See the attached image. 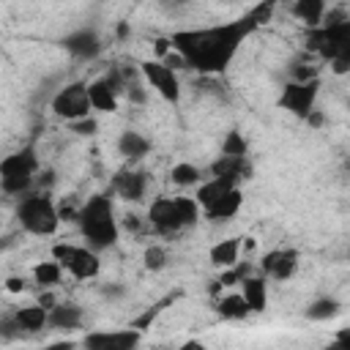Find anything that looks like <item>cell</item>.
<instances>
[{
    "label": "cell",
    "instance_id": "obj_1",
    "mask_svg": "<svg viewBox=\"0 0 350 350\" xmlns=\"http://www.w3.org/2000/svg\"><path fill=\"white\" fill-rule=\"evenodd\" d=\"M254 27L257 25L246 14L241 19H230L221 25L180 27L170 33V44H172V52L180 55L186 68H194L197 74H205V77H219L230 68L241 44L249 38Z\"/></svg>",
    "mask_w": 350,
    "mask_h": 350
},
{
    "label": "cell",
    "instance_id": "obj_2",
    "mask_svg": "<svg viewBox=\"0 0 350 350\" xmlns=\"http://www.w3.org/2000/svg\"><path fill=\"white\" fill-rule=\"evenodd\" d=\"M85 243L96 252H104L109 246L118 243L120 238V221L115 216V202H112V191H98L90 194L82 205H77V216H74Z\"/></svg>",
    "mask_w": 350,
    "mask_h": 350
},
{
    "label": "cell",
    "instance_id": "obj_3",
    "mask_svg": "<svg viewBox=\"0 0 350 350\" xmlns=\"http://www.w3.org/2000/svg\"><path fill=\"white\" fill-rule=\"evenodd\" d=\"M14 219L16 224L27 232V235H36V238H49L57 232L60 227V216H57V205L52 200L49 191L38 189V191H25L19 200H16V208H14Z\"/></svg>",
    "mask_w": 350,
    "mask_h": 350
},
{
    "label": "cell",
    "instance_id": "obj_4",
    "mask_svg": "<svg viewBox=\"0 0 350 350\" xmlns=\"http://www.w3.org/2000/svg\"><path fill=\"white\" fill-rule=\"evenodd\" d=\"M200 205L194 197H159L148 208V224L159 235H172L200 221Z\"/></svg>",
    "mask_w": 350,
    "mask_h": 350
},
{
    "label": "cell",
    "instance_id": "obj_5",
    "mask_svg": "<svg viewBox=\"0 0 350 350\" xmlns=\"http://www.w3.org/2000/svg\"><path fill=\"white\" fill-rule=\"evenodd\" d=\"M36 172H38V156L33 148L14 150L0 159V189L5 194L22 197L36 186Z\"/></svg>",
    "mask_w": 350,
    "mask_h": 350
},
{
    "label": "cell",
    "instance_id": "obj_6",
    "mask_svg": "<svg viewBox=\"0 0 350 350\" xmlns=\"http://www.w3.org/2000/svg\"><path fill=\"white\" fill-rule=\"evenodd\" d=\"M52 257L60 262L63 273H68L77 282H90L101 273V257L96 249H90L88 243H55L52 246Z\"/></svg>",
    "mask_w": 350,
    "mask_h": 350
},
{
    "label": "cell",
    "instance_id": "obj_7",
    "mask_svg": "<svg viewBox=\"0 0 350 350\" xmlns=\"http://www.w3.org/2000/svg\"><path fill=\"white\" fill-rule=\"evenodd\" d=\"M306 49L314 52L320 60H334L342 55H350V19L334 22V25H317V27H306V38H304Z\"/></svg>",
    "mask_w": 350,
    "mask_h": 350
},
{
    "label": "cell",
    "instance_id": "obj_8",
    "mask_svg": "<svg viewBox=\"0 0 350 350\" xmlns=\"http://www.w3.org/2000/svg\"><path fill=\"white\" fill-rule=\"evenodd\" d=\"M55 118L71 123V120H79V118H88L93 112L90 107V98H88V82L82 79H74V82H66L55 90L52 101H49Z\"/></svg>",
    "mask_w": 350,
    "mask_h": 350
},
{
    "label": "cell",
    "instance_id": "obj_9",
    "mask_svg": "<svg viewBox=\"0 0 350 350\" xmlns=\"http://www.w3.org/2000/svg\"><path fill=\"white\" fill-rule=\"evenodd\" d=\"M139 77L148 85V90H153L161 101L167 104H178L180 101V79L175 74V68H170L164 60H142L139 63Z\"/></svg>",
    "mask_w": 350,
    "mask_h": 350
},
{
    "label": "cell",
    "instance_id": "obj_10",
    "mask_svg": "<svg viewBox=\"0 0 350 350\" xmlns=\"http://www.w3.org/2000/svg\"><path fill=\"white\" fill-rule=\"evenodd\" d=\"M317 96H320V77L317 79H306V82L290 79L279 93V107L284 112H290L293 118L304 120L317 107Z\"/></svg>",
    "mask_w": 350,
    "mask_h": 350
},
{
    "label": "cell",
    "instance_id": "obj_11",
    "mask_svg": "<svg viewBox=\"0 0 350 350\" xmlns=\"http://www.w3.org/2000/svg\"><path fill=\"white\" fill-rule=\"evenodd\" d=\"M123 71L120 68H112L101 77H96L93 82H88V98H90V107L98 109V112H118V101L123 96Z\"/></svg>",
    "mask_w": 350,
    "mask_h": 350
},
{
    "label": "cell",
    "instance_id": "obj_12",
    "mask_svg": "<svg viewBox=\"0 0 350 350\" xmlns=\"http://www.w3.org/2000/svg\"><path fill=\"white\" fill-rule=\"evenodd\" d=\"M139 342H142V331L134 325L120 331H90L82 339L88 350H134Z\"/></svg>",
    "mask_w": 350,
    "mask_h": 350
},
{
    "label": "cell",
    "instance_id": "obj_13",
    "mask_svg": "<svg viewBox=\"0 0 350 350\" xmlns=\"http://www.w3.org/2000/svg\"><path fill=\"white\" fill-rule=\"evenodd\" d=\"M109 191L123 202H142L148 194V175L134 167H123L112 175Z\"/></svg>",
    "mask_w": 350,
    "mask_h": 350
},
{
    "label": "cell",
    "instance_id": "obj_14",
    "mask_svg": "<svg viewBox=\"0 0 350 350\" xmlns=\"http://www.w3.org/2000/svg\"><path fill=\"white\" fill-rule=\"evenodd\" d=\"M257 268H260V273L265 279L287 282L298 271V252L295 249H271V252L262 254V260L257 262Z\"/></svg>",
    "mask_w": 350,
    "mask_h": 350
},
{
    "label": "cell",
    "instance_id": "obj_15",
    "mask_svg": "<svg viewBox=\"0 0 350 350\" xmlns=\"http://www.w3.org/2000/svg\"><path fill=\"white\" fill-rule=\"evenodd\" d=\"M60 46L74 57V60H96L104 49L101 44V36L93 30V27H79V30H71L68 36L60 38Z\"/></svg>",
    "mask_w": 350,
    "mask_h": 350
},
{
    "label": "cell",
    "instance_id": "obj_16",
    "mask_svg": "<svg viewBox=\"0 0 350 350\" xmlns=\"http://www.w3.org/2000/svg\"><path fill=\"white\" fill-rule=\"evenodd\" d=\"M208 175H213V178H224L227 183L241 186V183H246V180L254 175V167H252L249 156H221V153H219V159L211 161Z\"/></svg>",
    "mask_w": 350,
    "mask_h": 350
},
{
    "label": "cell",
    "instance_id": "obj_17",
    "mask_svg": "<svg viewBox=\"0 0 350 350\" xmlns=\"http://www.w3.org/2000/svg\"><path fill=\"white\" fill-rule=\"evenodd\" d=\"M82 323H85V312L74 301H57L46 314V328L60 334H74L82 328Z\"/></svg>",
    "mask_w": 350,
    "mask_h": 350
},
{
    "label": "cell",
    "instance_id": "obj_18",
    "mask_svg": "<svg viewBox=\"0 0 350 350\" xmlns=\"http://www.w3.org/2000/svg\"><path fill=\"white\" fill-rule=\"evenodd\" d=\"M241 205H243V191H241V186H232L219 200H213L208 208H202V216L211 224H224V221H230V219L238 216Z\"/></svg>",
    "mask_w": 350,
    "mask_h": 350
},
{
    "label": "cell",
    "instance_id": "obj_19",
    "mask_svg": "<svg viewBox=\"0 0 350 350\" xmlns=\"http://www.w3.org/2000/svg\"><path fill=\"white\" fill-rule=\"evenodd\" d=\"M241 295L246 298L252 314H260L268 309V279L260 271H252L249 276L241 279Z\"/></svg>",
    "mask_w": 350,
    "mask_h": 350
},
{
    "label": "cell",
    "instance_id": "obj_20",
    "mask_svg": "<svg viewBox=\"0 0 350 350\" xmlns=\"http://www.w3.org/2000/svg\"><path fill=\"white\" fill-rule=\"evenodd\" d=\"M115 148H118V153L126 159V161H139V159H145L148 153H150V139L142 134V131H137V129H123L120 134H118V142H115Z\"/></svg>",
    "mask_w": 350,
    "mask_h": 350
},
{
    "label": "cell",
    "instance_id": "obj_21",
    "mask_svg": "<svg viewBox=\"0 0 350 350\" xmlns=\"http://www.w3.org/2000/svg\"><path fill=\"white\" fill-rule=\"evenodd\" d=\"M14 312V320H16V325L22 328V334L27 336V334H41L44 328H46V314H49V309H44L38 301L36 304H22V306H16V309H11Z\"/></svg>",
    "mask_w": 350,
    "mask_h": 350
},
{
    "label": "cell",
    "instance_id": "obj_22",
    "mask_svg": "<svg viewBox=\"0 0 350 350\" xmlns=\"http://www.w3.org/2000/svg\"><path fill=\"white\" fill-rule=\"evenodd\" d=\"M216 314L221 320H230V323H238V320H246L252 314L246 298L241 293H224V295H216V304H213Z\"/></svg>",
    "mask_w": 350,
    "mask_h": 350
},
{
    "label": "cell",
    "instance_id": "obj_23",
    "mask_svg": "<svg viewBox=\"0 0 350 350\" xmlns=\"http://www.w3.org/2000/svg\"><path fill=\"white\" fill-rule=\"evenodd\" d=\"M241 249H243L241 238H221V241H216V243L211 246L208 260H211V265H213V268H227V265L238 262Z\"/></svg>",
    "mask_w": 350,
    "mask_h": 350
},
{
    "label": "cell",
    "instance_id": "obj_24",
    "mask_svg": "<svg viewBox=\"0 0 350 350\" xmlns=\"http://www.w3.org/2000/svg\"><path fill=\"white\" fill-rule=\"evenodd\" d=\"M306 320L312 323H328L334 320L336 314H342V301L336 295H317L306 309H304Z\"/></svg>",
    "mask_w": 350,
    "mask_h": 350
},
{
    "label": "cell",
    "instance_id": "obj_25",
    "mask_svg": "<svg viewBox=\"0 0 350 350\" xmlns=\"http://www.w3.org/2000/svg\"><path fill=\"white\" fill-rule=\"evenodd\" d=\"M30 279H33V284H38L41 290H52V287L60 284L63 268H60V262H57L55 257H52V260H41V262H36V265L30 268Z\"/></svg>",
    "mask_w": 350,
    "mask_h": 350
},
{
    "label": "cell",
    "instance_id": "obj_26",
    "mask_svg": "<svg viewBox=\"0 0 350 350\" xmlns=\"http://www.w3.org/2000/svg\"><path fill=\"white\" fill-rule=\"evenodd\" d=\"M325 11H328L325 0H293V16L306 27H317Z\"/></svg>",
    "mask_w": 350,
    "mask_h": 350
},
{
    "label": "cell",
    "instance_id": "obj_27",
    "mask_svg": "<svg viewBox=\"0 0 350 350\" xmlns=\"http://www.w3.org/2000/svg\"><path fill=\"white\" fill-rule=\"evenodd\" d=\"M170 180L172 186L178 189H194L200 180H202V170L191 161H178L172 170H170Z\"/></svg>",
    "mask_w": 350,
    "mask_h": 350
},
{
    "label": "cell",
    "instance_id": "obj_28",
    "mask_svg": "<svg viewBox=\"0 0 350 350\" xmlns=\"http://www.w3.org/2000/svg\"><path fill=\"white\" fill-rule=\"evenodd\" d=\"M167 262H170V254H167V249H164L161 243H148V246H145V252H142V265H145V271L159 273V271L167 268Z\"/></svg>",
    "mask_w": 350,
    "mask_h": 350
},
{
    "label": "cell",
    "instance_id": "obj_29",
    "mask_svg": "<svg viewBox=\"0 0 350 350\" xmlns=\"http://www.w3.org/2000/svg\"><path fill=\"white\" fill-rule=\"evenodd\" d=\"M221 156H249V142L238 129H230L221 137Z\"/></svg>",
    "mask_w": 350,
    "mask_h": 350
},
{
    "label": "cell",
    "instance_id": "obj_30",
    "mask_svg": "<svg viewBox=\"0 0 350 350\" xmlns=\"http://www.w3.org/2000/svg\"><path fill=\"white\" fill-rule=\"evenodd\" d=\"M25 334H22V328L16 325V320H14V312H3L0 314V342H16V339H22Z\"/></svg>",
    "mask_w": 350,
    "mask_h": 350
},
{
    "label": "cell",
    "instance_id": "obj_31",
    "mask_svg": "<svg viewBox=\"0 0 350 350\" xmlns=\"http://www.w3.org/2000/svg\"><path fill=\"white\" fill-rule=\"evenodd\" d=\"M123 96H126L131 104H137V107H145V104H148V85H145V82H134V79H126V85H123Z\"/></svg>",
    "mask_w": 350,
    "mask_h": 350
},
{
    "label": "cell",
    "instance_id": "obj_32",
    "mask_svg": "<svg viewBox=\"0 0 350 350\" xmlns=\"http://www.w3.org/2000/svg\"><path fill=\"white\" fill-rule=\"evenodd\" d=\"M290 77H293L295 82L317 79V77H320V68H317L314 63H309V60H301V63H293V66H290Z\"/></svg>",
    "mask_w": 350,
    "mask_h": 350
},
{
    "label": "cell",
    "instance_id": "obj_33",
    "mask_svg": "<svg viewBox=\"0 0 350 350\" xmlns=\"http://www.w3.org/2000/svg\"><path fill=\"white\" fill-rule=\"evenodd\" d=\"M71 126V131L77 134V137H93L96 131H98V123H96V118H79V120H71L68 123Z\"/></svg>",
    "mask_w": 350,
    "mask_h": 350
},
{
    "label": "cell",
    "instance_id": "obj_34",
    "mask_svg": "<svg viewBox=\"0 0 350 350\" xmlns=\"http://www.w3.org/2000/svg\"><path fill=\"white\" fill-rule=\"evenodd\" d=\"M5 290H8L11 295L27 293V290H30V279H27V276H8V279H5Z\"/></svg>",
    "mask_w": 350,
    "mask_h": 350
},
{
    "label": "cell",
    "instance_id": "obj_35",
    "mask_svg": "<svg viewBox=\"0 0 350 350\" xmlns=\"http://www.w3.org/2000/svg\"><path fill=\"white\" fill-rule=\"evenodd\" d=\"M98 293H101V298L118 301V298H123V295H126V287H123L120 282H107V284H101V287H98Z\"/></svg>",
    "mask_w": 350,
    "mask_h": 350
},
{
    "label": "cell",
    "instance_id": "obj_36",
    "mask_svg": "<svg viewBox=\"0 0 350 350\" xmlns=\"http://www.w3.org/2000/svg\"><path fill=\"white\" fill-rule=\"evenodd\" d=\"M170 52H172L170 36H156V38H153V55H156V60H164Z\"/></svg>",
    "mask_w": 350,
    "mask_h": 350
},
{
    "label": "cell",
    "instance_id": "obj_37",
    "mask_svg": "<svg viewBox=\"0 0 350 350\" xmlns=\"http://www.w3.org/2000/svg\"><path fill=\"white\" fill-rule=\"evenodd\" d=\"M328 63H331V71H334V74H339V77L350 71V55H342V57H334V60H328Z\"/></svg>",
    "mask_w": 350,
    "mask_h": 350
},
{
    "label": "cell",
    "instance_id": "obj_38",
    "mask_svg": "<svg viewBox=\"0 0 350 350\" xmlns=\"http://www.w3.org/2000/svg\"><path fill=\"white\" fill-rule=\"evenodd\" d=\"M123 227H126L129 232H139V230H142V219H139L137 213H129V216H123Z\"/></svg>",
    "mask_w": 350,
    "mask_h": 350
},
{
    "label": "cell",
    "instance_id": "obj_39",
    "mask_svg": "<svg viewBox=\"0 0 350 350\" xmlns=\"http://www.w3.org/2000/svg\"><path fill=\"white\" fill-rule=\"evenodd\" d=\"M191 0H161V8L170 14H180V8H186Z\"/></svg>",
    "mask_w": 350,
    "mask_h": 350
},
{
    "label": "cell",
    "instance_id": "obj_40",
    "mask_svg": "<svg viewBox=\"0 0 350 350\" xmlns=\"http://www.w3.org/2000/svg\"><path fill=\"white\" fill-rule=\"evenodd\" d=\"M38 304H41V306H44V309H52V306H55V304H57V298H55V295H52V293H49V290H44V293H41V295H38Z\"/></svg>",
    "mask_w": 350,
    "mask_h": 350
},
{
    "label": "cell",
    "instance_id": "obj_41",
    "mask_svg": "<svg viewBox=\"0 0 350 350\" xmlns=\"http://www.w3.org/2000/svg\"><path fill=\"white\" fill-rule=\"evenodd\" d=\"M118 36H120V38H126V36H129V25H126V22H120V25H118Z\"/></svg>",
    "mask_w": 350,
    "mask_h": 350
}]
</instances>
